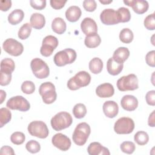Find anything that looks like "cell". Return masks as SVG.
<instances>
[{
	"mask_svg": "<svg viewBox=\"0 0 155 155\" xmlns=\"http://www.w3.org/2000/svg\"><path fill=\"white\" fill-rule=\"evenodd\" d=\"M52 144L61 151H67L71 147V142L69 137L62 133L54 134L51 139Z\"/></svg>",
	"mask_w": 155,
	"mask_h": 155,
	"instance_id": "cell-14",
	"label": "cell"
},
{
	"mask_svg": "<svg viewBox=\"0 0 155 155\" xmlns=\"http://www.w3.org/2000/svg\"><path fill=\"white\" fill-rule=\"evenodd\" d=\"M31 25L29 23L23 24L18 31V38L22 40L27 39L31 32Z\"/></svg>",
	"mask_w": 155,
	"mask_h": 155,
	"instance_id": "cell-33",
	"label": "cell"
},
{
	"mask_svg": "<svg viewBox=\"0 0 155 155\" xmlns=\"http://www.w3.org/2000/svg\"><path fill=\"white\" fill-rule=\"evenodd\" d=\"M116 85L120 91H133L139 88L138 79L136 74H129L119 78L117 81Z\"/></svg>",
	"mask_w": 155,
	"mask_h": 155,
	"instance_id": "cell-5",
	"label": "cell"
},
{
	"mask_svg": "<svg viewBox=\"0 0 155 155\" xmlns=\"http://www.w3.org/2000/svg\"><path fill=\"white\" fill-rule=\"evenodd\" d=\"M58 39L55 36L52 35L45 36L42 40V46L40 48L41 54L45 57L51 56L54 49L58 47Z\"/></svg>",
	"mask_w": 155,
	"mask_h": 155,
	"instance_id": "cell-11",
	"label": "cell"
},
{
	"mask_svg": "<svg viewBox=\"0 0 155 155\" xmlns=\"http://www.w3.org/2000/svg\"><path fill=\"white\" fill-rule=\"evenodd\" d=\"M73 122L71 114L66 111H61L51 119V126L55 131H61L69 127Z\"/></svg>",
	"mask_w": 155,
	"mask_h": 155,
	"instance_id": "cell-1",
	"label": "cell"
},
{
	"mask_svg": "<svg viewBox=\"0 0 155 155\" xmlns=\"http://www.w3.org/2000/svg\"><path fill=\"white\" fill-rule=\"evenodd\" d=\"M90 81V74L85 71H81L68 81L67 85L70 90H77L81 87L87 86Z\"/></svg>",
	"mask_w": 155,
	"mask_h": 155,
	"instance_id": "cell-3",
	"label": "cell"
},
{
	"mask_svg": "<svg viewBox=\"0 0 155 155\" xmlns=\"http://www.w3.org/2000/svg\"><path fill=\"white\" fill-rule=\"evenodd\" d=\"M25 148L28 152L34 154L40 151L41 145L38 142L35 140H30L26 143Z\"/></svg>",
	"mask_w": 155,
	"mask_h": 155,
	"instance_id": "cell-39",
	"label": "cell"
},
{
	"mask_svg": "<svg viewBox=\"0 0 155 155\" xmlns=\"http://www.w3.org/2000/svg\"><path fill=\"white\" fill-rule=\"evenodd\" d=\"M154 113L155 111L153 110L152 111V113L150 114L149 117H148V124L150 127H154L155 126V124H154Z\"/></svg>",
	"mask_w": 155,
	"mask_h": 155,
	"instance_id": "cell-49",
	"label": "cell"
},
{
	"mask_svg": "<svg viewBox=\"0 0 155 155\" xmlns=\"http://www.w3.org/2000/svg\"><path fill=\"white\" fill-rule=\"evenodd\" d=\"M114 93L113 85L110 83L100 84L96 88V94L99 97L106 98L111 97Z\"/></svg>",
	"mask_w": 155,
	"mask_h": 155,
	"instance_id": "cell-18",
	"label": "cell"
},
{
	"mask_svg": "<svg viewBox=\"0 0 155 155\" xmlns=\"http://www.w3.org/2000/svg\"><path fill=\"white\" fill-rule=\"evenodd\" d=\"M90 133L91 128L87 123H79L76 127L73 133V141L76 145L78 146H82L86 143Z\"/></svg>",
	"mask_w": 155,
	"mask_h": 155,
	"instance_id": "cell-2",
	"label": "cell"
},
{
	"mask_svg": "<svg viewBox=\"0 0 155 155\" xmlns=\"http://www.w3.org/2000/svg\"><path fill=\"white\" fill-rule=\"evenodd\" d=\"M90 71L93 74L100 73L103 68V62L99 58H93L88 64Z\"/></svg>",
	"mask_w": 155,
	"mask_h": 155,
	"instance_id": "cell-29",
	"label": "cell"
},
{
	"mask_svg": "<svg viewBox=\"0 0 155 155\" xmlns=\"http://www.w3.org/2000/svg\"><path fill=\"white\" fill-rule=\"evenodd\" d=\"M87 113V108L84 104L79 103L76 104L73 108V114L77 119L84 117Z\"/></svg>",
	"mask_w": 155,
	"mask_h": 155,
	"instance_id": "cell-31",
	"label": "cell"
},
{
	"mask_svg": "<svg viewBox=\"0 0 155 155\" xmlns=\"http://www.w3.org/2000/svg\"><path fill=\"white\" fill-rule=\"evenodd\" d=\"M25 139V134L19 131L14 132L10 136L11 142L15 145H21L22 144Z\"/></svg>",
	"mask_w": 155,
	"mask_h": 155,
	"instance_id": "cell-36",
	"label": "cell"
},
{
	"mask_svg": "<svg viewBox=\"0 0 155 155\" xmlns=\"http://www.w3.org/2000/svg\"><path fill=\"white\" fill-rule=\"evenodd\" d=\"M28 133L35 137L41 139L47 137L49 134V131L47 125L42 121L35 120L31 122L27 128Z\"/></svg>",
	"mask_w": 155,
	"mask_h": 155,
	"instance_id": "cell-8",
	"label": "cell"
},
{
	"mask_svg": "<svg viewBox=\"0 0 155 155\" xmlns=\"http://www.w3.org/2000/svg\"><path fill=\"white\" fill-rule=\"evenodd\" d=\"M0 95H1V102H0V104H2V103H3L4 99H5L6 93L5 92V91H4L2 90H0Z\"/></svg>",
	"mask_w": 155,
	"mask_h": 155,
	"instance_id": "cell-50",
	"label": "cell"
},
{
	"mask_svg": "<svg viewBox=\"0 0 155 155\" xmlns=\"http://www.w3.org/2000/svg\"><path fill=\"white\" fill-rule=\"evenodd\" d=\"M12 7V1L2 0L0 1V9L2 12L8 11Z\"/></svg>",
	"mask_w": 155,
	"mask_h": 155,
	"instance_id": "cell-47",
	"label": "cell"
},
{
	"mask_svg": "<svg viewBox=\"0 0 155 155\" xmlns=\"http://www.w3.org/2000/svg\"><path fill=\"white\" fill-rule=\"evenodd\" d=\"M134 128L133 120L128 117L118 119L114 124V130L119 134H127L133 132Z\"/></svg>",
	"mask_w": 155,
	"mask_h": 155,
	"instance_id": "cell-9",
	"label": "cell"
},
{
	"mask_svg": "<svg viewBox=\"0 0 155 155\" xmlns=\"http://www.w3.org/2000/svg\"><path fill=\"white\" fill-rule=\"evenodd\" d=\"M134 140L137 144L139 145H145L149 140V136L145 131H139L134 134Z\"/></svg>",
	"mask_w": 155,
	"mask_h": 155,
	"instance_id": "cell-32",
	"label": "cell"
},
{
	"mask_svg": "<svg viewBox=\"0 0 155 155\" xmlns=\"http://www.w3.org/2000/svg\"><path fill=\"white\" fill-rule=\"evenodd\" d=\"M144 26L148 30L155 29V13H153L148 15L144 19Z\"/></svg>",
	"mask_w": 155,
	"mask_h": 155,
	"instance_id": "cell-40",
	"label": "cell"
},
{
	"mask_svg": "<svg viewBox=\"0 0 155 155\" xmlns=\"http://www.w3.org/2000/svg\"><path fill=\"white\" fill-rule=\"evenodd\" d=\"M101 42V39L97 33L86 36L84 40V44L86 47L93 48L98 47Z\"/></svg>",
	"mask_w": 155,
	"mask_h": 155,
	"instance_id": "cell-27",
	"label": "cell"
},
{
	"mask_svg": "<svg viewBox=\"0 0 155 155\" xmlns=\"http://www.w3.org/2000/svg\"><path fill=\"white\" fill-rule=\"evenodd\" d=\"M30 4L32 8L38 10H41L46 7L45 0H31Z\"/></svg>",
	"mask_w": 155,
	"mask_h": 155,
	"instance_id": "cell-41",
	"label": "cell"
},
{
	"mask_svg": "<svg viewBox=\"0 0 155 155\" xmlns=\"http://www.w3.org/2000/svg\"><path fill=\"white\" fill-rule=\"evenodd\" d=\"M145 100L149 105L154 106L155 105V91L151 90L147 93L145 95Z\"/></svg>",
	"mask_w": 155,
	"mask_h": 155,
	"instance_id": "cell-44",
	"label": "cell"
},
{
	"mask_svg": "<svg viewBox=\"0 0 155 155\" xmlns=\"http://www.w3.org/2000/svg\"><path fill=\"white\" fill-rule=\"evenodd\" d=\"M2 48L5 52L13 56L21 55L24 51L22 44L13 38L7 39L3 42Z\"/></svg>",
	"mask_w": 155,
	"mask_h": 155,
	"instance_id": "cell-12",
	"label": "cell"
},
{
	"mask_svg": "<svg viewBox=\"0 0 155 155\" xmlns=\"http://www.w3.org/2000/svg\"><path fill=\"white\" fill-rule=\"evenodd\" d=\"M129 56V50L127 47H120L114 51L112 58L116 62L123 64L128 58Z\"/></svg>",
	"mask_w": 155,
	"mask_h": 155,
	"instance_id": "cell-23",
	"label": "cell"
},
{
	"mask_svg": "<svg viewBox=\"0 0 155 155\" xmlns=\"http://www.w3.org/2000/svg\"><path fill=\"white\" fill-rule=\"evenodd\" d=\"M30 67L33 74L38 79H44L50 74L48 65L40 58H34L30 62Z\"/></svg>",
	"mask_w": 155,
	"mask_h": 155,
	"instance_id": "cell-7",
	"label": "cell"
},
{
	"mask_svg": "<svg viewBox=\"0 0 155 155\" xmlns=\"http://www.w3.org/2000/svg\"><path fill=\"white\" fill-rule=\"evenodd\" d=\"M102 109L105 115L109 118L115 117L119 112L118 105L113 101H107L105 102L103 104Z\"/></svg>",
	"mask_w": 155,
	"mask_h": 155,
	"instance_id": "cell-19",
	"label": "cell"
},
{
	"mask_svg": "<svg viewBox=\"0 0 155 155\" xmlns=\"http://www.w3.org/2000/svg\"><path fill=\"white\" fill-rule=\"evenodd\" d=\"M83 7L86 11L92 12L96 10L97 4L94 0H85L83 1Z\"/></svg>",
	"mask_w": 155,
	"mask_h": 155,
	"instance_id": "cell-42",
	"label": "cell"
},
{
	"mask_svg": "<svg viewBox=\"0 0 155 155\" xmlns=\"http://www.w3.org/2000/svg\"><path fill=\"white\" fill-rule=\"evenodd\" d=\"M51 28L54 33L61 35L65 31L67 25L62 18L58 17L53 20L51 22Z\"/></svg>",
	"mask_w": 155,
	"mask_h": 155,
	"instance_id": "cell-25",
	"label": "cell"
},
{
	"mask_svg": "<svg viewBox=\"0 0 155 155\" xmlns=\"http://www.w3.org/2000/svg\"><path fill=\"white\" fill-rule=\"evenodd\" d=\"M76 57L77 54L74 50L72 48H65L64 50L57 52L54 54L53 61L57 66L62 67L74 62Z\"/></svg>",
	"mask_w": 155,
	"mask_h": 155,
	"instance_id": "cell-4",
	"label": "cell"
},
{
	"mask_svg": "<svg viewBox=\"0 0 155 155\" xmlns=\"http://www.w3.org/2000/svg\"><path fill=\"white\" fill-rule=\"evenodd\" d=\"M82 12L81 8L76 5L70 6L65 12V17L67 19L71 22H74L79 20L81 16Z\"/></svg>",
	"mask_w": 155,
	"mask_h": 155,
	"instance_id": "cell-22",
	"label": "cell"
},
{
	"mask_svg": "<svg viewBox=\"0 0 155 155\" xmlns=\"http://www.w3.org/2000/svg\"><path fill=\"white\" fill-rule=\"evenodd\" d=\"M30 25L35 29L40 30L45 24V19L43 15L39 13H35L31 15L30 19Z\"/></svg>",
	"mask_w": 155,
	"mask_h": 155,
	"instance_id": "cell-24",
	"label": "cell"
},
{
	"mask_svg": "<svg viewBox=\"0 0 155 155\" xmlns=\"http://www.w3.org/2000/svg\"><path fill=\"white\" fill-rule=\"evenodd\" d=\"M1 80L0 85L1 86H5L10 84L12 80V74H7L4 73H0Z\"/></svg>",
	"mask_w": 155,
	"mask_h": 155,
	"instance_id": "cell-45",
	"label": "cell"
},
{
	"mask_svg": "<svg viewBox=\"0 0 155 155\" xmlns=\"http://www.w3.org/2000/svg\"><path fill=\"white\" fill-rule=\"evenodd\" d=\"M99 2L103 4H110L113 2L112 0H110V1H105V0H103V1H101V0H99Z\"/></svg>",
	"mask_w": 155,
	"mask_h": 155,
	"instance_id": "cell-51",
	"label": "cell"
},
{
	"mask_svg": "<svg viewBox=\"0 0 155 155\" xmlns=\"http://www.w3.org/2000/svg\"><path fill=\"white\" fill-rule=\"evenodd\" d=\"M120 22H127L131 19V13L130 10L125 7H120L117 10Z\"/></svg>",
	"mask_w": 155,
	"mask_h": 155,
	"instance_id": "cell-35",
	"label": "cell"
},
{
	"mask_svg": "<svg viewBox=\"0 0 155 155\" xmlns=\"http://www.w3.org/2000/svg\"><path fill=\"white\" fill-rule=\"evenodd\" d=\"M39 93L42 96L43 102L46 104H52L56 100V88L54 84L50 82L42 83L39 88Z\"/></svg>",
	"mask_w": 155,
	"mask_h": 155,
	"instance_id": "cell-6",
	"label": "cell"
},
{
	"mask_svg": "<svg viewBox=\"0 0 155 155\" xmlns=\"http://www.w3.org/2000/svg\"><path fill=\"white\" fill-rule=\"evenodd\" d=\"M124 3L127 5L132 7L133 11L139 15H142L147 12L149 8L148 2L143 0H131L124 1Z\"/></svg>",
	"mask_w": 155,
	"mask_h": 155,
	"instance_id": "cell-15",
	"label": "cell"
},
{
	"mask_svg": "<svg viewBox=\"0 0 155 155\" xmlns=\"http://www.w3.org/2000/svg\"><path fill=\"white\" fill-rule=\"evenodd\" d=\"M100 19L104 24L107 25H114L120 22L117 11L112 8L104 9L100 15Z\"/></svg>",
	"mask_w": 155,
	"mask_h": 155,
	"instance_id": "cell-13",
	"label": "cell"
},
{
	"mask_svg": "<svg viewBox=\"0 0 155 155\" xmlns=\"http://www.w3.org/2000/svg\"><path fill=\"white\" fill-rule=\"evenodd\" d=\"M81 28L86 36L95 34L97 32V24L91 18H85L82 20L81 24Z\"/></svg>",
	"mask_w": 155,
	"mask_h": 155,
	"instance_id": "cell-16",
	"label": "cell"
},
{
	"mask_svg": "<svg viewBox=\"0 0 155 155\" xmlns=\"http://www.w3.org/2000/svg\"><path fill=\"white\" fill-rule=\"evenodd\" d=\"M154 56H155V51L152 50L148 52L145 56V61L147 64L151 67H155V62H154Z\"/></svg>",
	"mask_w": 155,
	"mask_h": 155,
	"instance_id": "cell-43",
	"label": "cell"
},
{
	"mask_svg": "<svg viewBox=\"0 0 155 155\" xmlns=\"http://www.w3.org/2000/svg\"><path fill=\"white\" fill-rule=\"evenodd\" d=\"M87 152L90 155H110L108 149L103 147L99 142H94L91 143L88 148Z\"/></svg>",
	"mask_w": 155,
	"mask_h": 155,
	"instance_id": "cell-20",
	"label": "cell"
},
{
	"mask_svg": "<svg viewBox=\"0 0 155 155\" xmlns=\"http://www.w3.org/2000/svg\"><path fill=\"white\" fill-rule=\"evenodd\" d=\"M120 105L124 110L128 111H133L137 108L138 101L135 96L127 94L124 96L121 99Z\"/></svg>",
	"mask_w": 155,
	"mask_h": 155,
	"instance_id": "cell-17",
	"label": "cell"
},
{
	"mask_svg": "<svg viewBox=\"0 0 155 155\" xmlns=\"http://www.w3.org/2000/svg\"><path fill=\"white\" fill-rule=\"evenodd\" d=\"M134 38L133 31L128 28H123L119 33V39L121 42L125 44L131 43Z\"/></svg>",
	"mask_w": 155,
	"mask_h": 155,
	"instance_id": "cell-30",
	"label": "cell"
},
{
	"mask_svg": "<svg viewBox=\"0 0 155 155\" xmlns=\"http://www.w3.org/2000/svg\"><path fill=\"white\" fill-rule=\"evenodd\" d=\"M7 108L20 111H27L30 108L28 101L22 96H16L10 98L6 104Z\"/></svg>",
	"mask_w": 155,
	"mask_h": 155,
	"instance_id": "cell-10",
	"label": "cell"
},
{
	"mask_svg": "<svg viewBox=\"0 0 155 155\" xmlns=\"http://www.w3.org/2000/svg\"><path fill=\"white\" fill-rule=\"evenodd\" d=\"M12 119V113L10 110L6 108L0 109V127L2 128L4 125L10 121Z\"/></svg>",
	"mask_w": 155,
	"mask_h": 155,
	"instance_id": "cell-34",
	"label": "cell"
},
{
	"mask_svg": "<svg viewBox=\"0 0 155 155\" xmlns=\"http://www.w3.org/2000/svg\"><path fill=\"white\" fill-rule=\"evenodd\" d=\"M24 13L21 9H15L8 16V21L12 25H17L24 19Z\"/></svg>",
	"mask_w": 155,
	"mask_h": 155,
	"instance_id": "cell-26",
	"label": "cell"
},
{
	"mask_svg": "<svg viewBox=\"0 0 155 155\" xmlns=\"http://www.w3.org/2000/svg\"><path fill=\"white\" fill-rule=\"evenodd\" d=\"M1 154H10V155H15V153L13 151V149L9 146H4L1 147L0 150Z\"/></svg>",
	"mask_w": 155,
	"mask_h": 155,
	"instance_id": "cell-48",
	"label": "cell"
},
{
	"mask_svg": "<svg viewBox=\"0 0 155 155\" xmlns=\"http://www.w3.org/2000/svg\"><path fill=\"white\" fill-rule=\"evenodd\" d=\"M120 148L123 153L130 154L136 150V145L133 142L125 141L120 144Z\"/></svg>",
	"mask_w": 155,
	"mask_h": 155,
	"instance_id": "cell-37",
	"label": "cell"
},
{
	"mask_svg": "<svg viewBox=\"0 0 155 155\" xmlns=\"http://www.w3.org/2000/svg\"><path fill=\"white\" fill-rule=\"evenodd\" d=\"M15 68V64L13 60L10 58L3 59L1 62L0 73L12 74Z\"/></svg>",
	"mask_w": 155,
	"mask_h": 155,
	"instance_id": "cell-28",
	"label": "cell"
},
{
	"mask_svg": "<svg viewBox=\"0 0 155 155\" xmlns=\"http://www.w3.org/2000/svg\"><path fill=\"white\" fill-rule=\"evenodd\" d=\"M124 64L114 61L113 58L108 59L107 62V69L108 73L113 76L118 75L123 70Z\"/></svg>",
	"mask_w": 155,
	"mask_h": 155,
	"instance_id": "cell-21",
	"label": "cell"
},
{
	"mask_svg": "<svg viewBox=\"0 0 155 155\" xmlns=\"http://www.w3.org/2000/svg\"><path fill=\"white\" fill-rule=\"evenodd\" d=\"M21 90L27 94H32L35 91V85L32 81H25L21 85Z\"/></svg>",
	"mask_w": 155,
	"mask_h": 155,
	"instance_id": "cell-38",
	"label": "cell"
},
{
	"mask_svg": "<svg viewBox=\"0 0 155 155\" xmlns=\"http://www.w3.org/2000/svg\"><path fill=\"white\" fill-rule=\"evenodd\" d=\"M67 2V1H58V0H51L50 1L51 7L55 10H59L63 8Z\"/></svg>",
	"mask_w": 155,
	"mask_h": 155,
	"instance_id": "cell-46",
	"label": "cell"
}]
</instances>
